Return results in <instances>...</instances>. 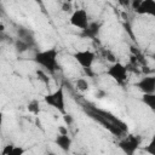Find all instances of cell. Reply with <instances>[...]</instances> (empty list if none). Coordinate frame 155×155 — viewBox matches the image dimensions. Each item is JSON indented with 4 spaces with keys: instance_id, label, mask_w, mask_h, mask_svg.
I'll return each instance as SVG.
<instances>
[{
    "instance_id": "obj_18",
    "label": "cell",
    "mask_w": 155,
    "mask_h": 155,
    "mask_svg": "<svg viewBox=\"0 0 155 155\" xmlns=\"http://www.w3.org/2000/svg\"><path fill=\"white\" fill-rule=\"evenodd\" d=\"M144 151H145V153H149V154H151V155H155V134H153V137H151L149 144L144 148Z\"/></svg>"
},
{
    "instance_id": "obj_22",
    "label": "cell",
    "mask_w": 155,
    "mask_h": 155,
    "mask_svg": "<svg viewBox=\"0 0 155 155\" xmlns=\"http://www.w3.org/2000/svg\"><path fill=\"white\" fill-rule=\"evenodd\" d=\"M58 133L59 134H68V128L65 126H58Z\"/></svg>"
},
{
    "instance_id": "obj_3",
    "label": "cell",
    "mask_w": 155,
    "mask_h": 155,
    "mask_svg": "<svg viewBox=\"0 0 155 155\" xmlns=\"http://www.w3.org/2000/svg\"><path fill=\"white\" fill-rule=\"evenodd\" d=\"M107 75L110 76L117 85L124 86L128 79V68L120 62H114L107 69Z\"/></svg>"
},
{
    "instance_id": "obj_8",
    "label": "cell",
    "mask_w": 155,
    "mask_h": 155,
    "mask_svg": "<svg viewBox=\"0 0 155 155\" xmlns=\"http://www.w3.org/2000/svg\"><path fill=\"white\" fill-rule=\"evenodd\" d=\"M138 15L155 17V0H143L139 7L136 10Z\"/></svg>"
},
{
    "instance_id": "obj_1",
    "label": "cell",
    "mask_w": 155,
    "mask_h": 155,
    "mask_svg": "<svg viewBox=\"0 0 155 155\" xmlns=\"http://www.w3.org/2000/svg\"><path fill=\"white\" fill-rule=\"evenodd\" d=\"M33 61L41 67V69L46 70L48 74H54L59 69V63H58V51L56 47L46 48L42 51H38Z\"/></svg>"
},
{
    "instance_id": "obj_6",
    "label": "cell",
    "mask_w": 155,
    "mask_h": 155,
    "mask_svg": "<svg viewBox=\"0 0 155 155\" xmlns=\"http://www.w3.org/2000/svg\"><path fill=\"white\" fill-rule=\"evenodd\" d=\"M140 145V138L138 136H126V138L119 142V148L127 155H133Z\"/></svg>"
},
{
    "instance_id": "obj_5",
    "label": "cell",
    "mask_w": 155,
    "mask_h": 155,
    "mask_svg": "<svg viewBox=\"0 0 155 155\" xmlns=\"http://www.w3.org/2000/svg\"><path fill=\"white\" fill-rule=\"evenodd\" d=\"M73 57L81 68L88 70V69H91V67L96 59V53L91 50H79V51L74 52Z\"/></svg>"
},
{
    "instance_id": "obj_16",
    "label": "cell",
    "mask_w": 155,
    "mask_h": 155,
    "mask_svg": "<svg viewBox=\"0 0 155 155\" xmlns=\"http://www.w3.org/2000/svg\"><path fill=\"white\" fill-rule=\"evenodd\" d=\"M30 47H31L30 44H28V42H25V41H23V40H21V39H17V40L15 41V48H16V51H17L18 53H23V52L28 51Z\"/></svg>"
},
{
    "instance_id": "obj_24",
    "label": "cell",
    "mask_w": 155,
    "mask_h": 155,
    "mask_svg": "<svg viewBox=\"0 0 155 155\" xmlns=\"http://www.w3.org/2000/svg\"><path fill=\"white\" fill-rule=\"evenodd\" d=\"M151 58H153V61H154V62H155V52H154V53H153V54H151Z\"/></svg>"
},
{
    "instance_id": "obj_15",
    "label": "cell",
    "mask_w": 155,
    "mask_h": 155,
    "mask_svg": "<svg viewBox=\"0 0 155 155\" xmlns=\"http://www.w3.org/2000/svg\"><path fill=\"white\" fill-rule=\"evenodd\" d=\"M75 87H76V90L80 91V92H86V91H88V88H90V82H88V80L85 79V78H79V79H76V81H75Z\"/></svg>"
},
{
    "instance_id": "obj_17",
    "label": "cell",
    "mask_w": 155,
    "mask_h": 155,
    "mask_svg": "<svg viewBox=\"0 0 155 155\" xmlns=\"http://www.w3.org/2000/svg\"><path fill=\"white\" fill-rule=\"evenodd\" d=\"M35 74H36L38 80L41 81L44 85H48L50 84V76H48V73L46 70H44V69L40 68V69H36Z\"/></svg>"
},
{
    "instance_id": "obj_10",
    "label": "cell",
    "mask_w": 155,
    "mask_h": 155,
    "mask_svg": "<svg viewBox=\"0 0 155 155\" xmlns=\"http://www.w3.org/2000/svg\"><path fill=\"white\" fill-rule=\"evenodd\" d=\"M99 31H101V24L98 22H90L88 27L82 30V35L85 38L94 39L96 36H98Z\"/></svg>"
},
{
    "instance_id": "obj_11",
    "label": "cell",
    "mask_w": 155,
    "mask_h": 155,
    "mask_svg": "<svg viewBox=\"0 0 155 155\" xmlns=\"http://www.w3.org/2000/svg\"><path fill=\"white\" fill-rule=\"evenodd\" d=\"M140 101L143 104H145L153 113H155V92L153 93H142Z\"/></svg>"
},
{
    "instance_id": "obj_2",
    "label": "cell",
    "mask_w": 155,
    "mask_h": 155,
    "mask_svg": "<svg viewBox=\"0 0 155 155\" xmlns=\"http://www.w3.org/2000/svg\"><path fill=\"white\" fill-rule=\"evenodd\" d=\"M44 101L47 105L54 108L62 115L67 113L65 111V96H64V87L63 86H59L56 91L45 94Z\"/></svg>"
},
{
    "instance_id": "obj_25",
    "label": "cell",
    "mask_w": 155,
    "mask_h": 155,
    "mask_svg": "<svg viewBox=\"0 0 155 155\" xmlns=\"http://www.w3.org/2000/svg\"><path fill=\"white\" fill-rule=\"evenodd\" d=\"M67 1H69V2H73V1H74V0H67Z\"/></svg>"
},
{
    "instance_id": "obj_7",
    "label": "cell",
    "mask_w": 155,
    "mask_h": 155,
    "mask_svg": "<svg viewBox=\"0 0 155 155\" xmlns=\"http://www.w3.org/2000/svg\"><path fill=\"white\" fill-rule=\"evenodd\" d=\"M134 87H137V90L142 93L155 92V75H145L134 84Z\"/></svg>"
},
{
    "instance_id": "obj_21",
    "label": "cell",
    "mask_w": 155,
    "mask_h": 155,
    "mask_svg": "<svg viewBox=\"0 0 155 155\" xmlns=\"http://www.w3.org/2000/svg\"><path fill=\"white\" fill-rule=\"evenodd\" d=\"M142 1L143 0H131V4H130V6L132 7V10H137L138 7H139V5L142 4Z\"/></svg>"
},
{
    "instance_id": "obj_13",
    "label": "cell",
    "mask_w": 155,
    "mask_h": 155,
    "mask_svg": "<svg viewBox=\"0 0 155 155\" xmlns=\"http://www.w3.org/2000/svg\"><path fill=\"white\" fill-rule=\"evenodd\" d=\"M24 149L17 145H5L1 150V155H21L24 154Z\"/></svg>"
},
{
    "instance_id": "obj_12",
    "label": "cell",
    "mask_w": 155,
    "mask_h": 155,
    "mask_svg": "<svg viewBox=\"0 0 155 155\" xmlns=\"http://www.w3.org/2000/svg\"><path fill=\"white\" fill-rule=\"evenodd\" d=\"M17 34H18V39H21V40H23V41H25V42H28L30 45H34V42H35L34 41V36L28 29H25L23 27H19L18 30H17Z\"/></svg>"
},
{
    "instance_id": "obj_19",
    "label": "cell",
    "mask_w": 155,
    "mask_h": 155,
    "mask_svg": "<svg viewBox=\"0 0 155 155\" xmlns=\"http://www.w3.org/2000/svg\"><path fill=\"white\" fill-rule=\"evenodd\" d=\"M61 10L63 11V12H73V4L71 2H69V1H67V0H64L63 2H62V5H61Z\"/></svg>"
},
{
    "instance_id": "obj_20",
    "label": "cell",
    "mask_w": 155,
    "mask_h": 155,
    "mask_svg": "<svg viewBox=\"0 0 155 155\" xmlns=\"http://www.w3.org/2000/svg\"><path fill=\"white\" fill-rule=\"evenodd\" d=\"M63 120H64V122L67 124V126H71L73 125V122H74V119H73V116L70 115V114H63Z\"/></svg>"
},
{
    "instance_id": "obj_23",
    "label": "cell",
    "mask_w": 155,
    "mask_h": 155,
    "mask_svg": "<svg viewBox=\"0 0 155 155\" xmlns=\"http://www.w3.org/2000/svg\"><path fill=\"white\" fill-rule=\"evenodd\" d=\"M117 1L122 6H130V4H131V0H117Z\"/></svg>"
},
{
    "instance_id": "obj_14",
    "label": "cell",
    "mask_w": 155,
    "mask_h": 155,
    "mask_svg": "<svg viewBox=\"0 0 155 155\" xmlns=\"http://www.w3.org/2000/svg\"><path fill=\"white\" fill-rule=\"evenodd\" d=\"M27 110L30 113V114H33V115H35V116H38L39 114H40V103H39V101L38 99H31V101H29V103L27 104Z\"/></svg>"
},
{
    "instance_id": "obj_9",
    "label": "cell",
    "mask_w": 155,
    "mask_h": 155,
    "mask_svg": "<svg viewBox=\"0 0 155 155\" xmlns=\"http://www.w3.org/2000/svg\"><path fill=\"white\" fill-rule=\"evenodd\" d=\"M54 143H56V144L58 145V148H61L63 151H69L70 148H71L73 140H71V138H70L68 134H59V133H57L56 139H54Z\"/></svg>"
},
{
    "instance_id": "obj_4",
    "label": "cell",
    "mask_w": 155,
    "mask_h": 155,
    "mask_svg": "<svg viewBox=\"0 0 155 155\" xmlns=\"http://www.w3.org/2000/svg\"><path fill=\"white\" fill-rule=\"evenodd\" d=\"M69 23L80 29V30H84L88 27L90 24V19H88V13L86 10L84 8H78L75 11H73L70 13V17H69Z\"/></svg>"
}]
</instances>
